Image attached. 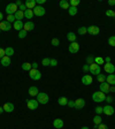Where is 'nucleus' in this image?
I'll return each mask as SVG.
<instances>
[{"instance_id": "obj_35", "label": "nucleus", "mask_w": 115, "mask_h": 129, "mask_svg": "<svg viewBox=\"0 0 115 129\" xmlns=\"http://www.w3.org/2000/svg\"><path fill=\"white\" fill-rule=\"evenodd\" d=\"M77 32H78V35H85V34H88V28L86 27H81V28H78Z\"/></svg>"}, {"instance_id": "obj_30", "label": "nucleus", "mask_w": 115, "mask_h": 129, "mask_svg": "<svg viewBox=\"0 0 115 129\" xmlns=\"http://www.w3.org/2000/svg\"><path fill=\"white\" fill-rule=\"evenodd\" d=\"M77 12H78L77 7H71V6H70L69 9H68V13H69L70 16H75L76 14H77Z\"/></svg>"}, {"instance_id": "obj_25", "label": "nucleus", "mask_w": 115, "mask_h": 129, "mask_svg": "<svg viewBox=\"0 0 115 129\" xmlns=\"http://www.w3.org/2000/svg\"><path fill=\"white\" fill-rule=\"evenodd\" d=\"M14 16H15V20H16V21H22V19L24 17V12H21L19 9V11L14 14Z\"/></svg>"}, {"instance_id": "obj_17", "label": "nucleus", "mask_w": 115, "mask_h": 129, "mask_svg": "<svg viewBox=\"0 0 115 129\" xmlns=\"http://www.w3.org/2000/svg\"><path fill=\"white\" fill-rule=\"evenodd\" d=\"M24 5H25L27 9H33L37 6V3H36V0H27Z\"/></svg>"}, {"instance_id": "obj_40", "label": "nucleus", "mask_w": 115, "mask_h": 129, "mask_svg": "<svg viewBox=\"0 0 115 129\" xmlns=\"http://www.w3.org/2000/svg\"><path fill=\"white\" fill-rule=\"evenodd\" d=\"M80 3H81L80 0H71L69 3V5L71 6V7H77V6L80 5Z\"/></svg>"}, {"instance_id": "obj_45", "label": "nucleus", "mask_w": 115, "mask_h": 129, "mask_svg": "<svg viewBox=\"0 0 115 129\" xmlns=\"http://www.w3.org/2000/svg\"><path fill=\"white\" fill-rule=\"evenodd\" d=\"M105 102L107 103L108 105H110V103H113V97L112 96H106V99H105Z\"/></svg>"}, {"instance_id": "obj_1", "label": "nucleus", "mask_w": 115, "mask_h": 129, "mask_svg": "<svg viewBox=\"0 0 115 129\" xmlns=\"http://www.w3.org/2000/svg\"><path fill=\"white\" fill-rule=\"evenodd\" d=\"M92 99H93V102H96V103L105 102V99H106V94L101 91H96V92H93V94H92Z\"/></svg>"}, {"instance_id": "obj_37", "label": "nucleus", "mask_w": 115, "mask_h": 129, "mask_svg": "<svg viewBox=\"0 0 115 129\" xmlns=\"http://www.w3.org/2000/svg\"><path fill=\"white\" fill-rule=\"evenodd\" d=\"M94 111H96L97 115H100L101 113H104V107H101V106H97V107L94 108Z\"/></svg>"}, {"instance_id": "obj_18", "label": "nucleus", "mask_w": 115, "mask_h": 129, "mask_svg": "<svg viewBox=\"0 0 115 129\" xmlns=\"http://www.w3.org/2000/svg\"><path fill=\"white\" fill-rule=\"evenodd\" d=\"M3 107H4V111H5V112H7V113H12L14 111V108H15V107H14V105L12 104V103H6Z\"/></svg>"}, {"instance_id": "obj_46", "label": "nucleus", "mask_w": 115, "mask_h": 129, "mask_svg": "<svg viewBox=\"0 0 115 129\" xmlns=\"http://www.w3.org/2000/svg\"><path fill=\"white\" fill-rule=\"evenodd\" d=\"M82 69H83V72L84 73H88V72H90V64H84L83 66V68H82Z\"/></svg>"}, {"instance_id": "obj_15", "label": "nucleus", "mask_w": 115, "mask_h": 129, "mask_svg": "<svg viewBox=\"0 0 115 129\" xmlns=\"http://www.w3.org/2000/svg\"><path fill=\"white\" fill-rule=\"evenodd\" d=\"M92 81H93V78H92L91 75H84L83 77H82V83H83L84 85H90V84L92 83Z\"/></svg>"}, {"instance_id": "obj_47", "label": "nucleus", "mask_w": 115, "mask_h": 129, "mask_svg": "<svg viewBox=\"0 0 115 129\" xmlns=\"http://www.w3.org/2000/svg\"><path fill=\"white\" fill-rule=\"evenodd\" d=\"M56 64H58V60H56V59H51L50 66H52V67H55Z\"/></svg>"}, {"instance_id": "obj_8", "label": "nucleus", "mask_w": 115, "mask_h": 129, "mask_svg": "<svg viewBox=\"0 0 115 129\" xmlns=\"http://www.w3.org/2000/svg\"><path fill=\"white\" fill-rule=\"evenodd\" d=\"M84 106H85V100H84L83 98H78V99L75 100L74 107H75L76 110H82V108H84Z\"/></svg>"}, {"instance_id": "obj_23", "label": "nucleus", "mask_w": 115, "mask_h": 129, "mask_svg": "<svg viewBox=\"0 0 115 129\" xmlns=\"http://www.w3.org/2000/svg\"><path fill=\"white\" fill-rule=\"evenodd\" d=\"M38 93H39V90L37 86H30L29 88V94L31 97H37Z\"/></svg>"}, {"instance_id": "obj_19", "label": "nucleus", "mask_w": 115, "mask_h": 129, "mask_svg": "<svg viewBox=\"0 0 115 129\" xmlns=\"http://www.w3.org/2000/svg\"><path fill=\"white\" fill-rule=\"evenodd\" d=\"M0 62H1V64H3L4 67H8L9 64H11V56H7V55H5L3 58V59H0Z\"/></svg>"}, {"instance_id": "obj_12", "label": "nucleus", "mask_w": 115, "mask_h": 129, "mask_svg": "<svg viewBox=\"0 0 115 129\" xmlns=\"http://www.w3.org/2000/svg\"><path fill=\"white\" fill-rule=\"evenodd\" d=\"M68 50H69L70 53H77V52L80 51V44H78L77 42H75V43H71L69 45V47H68Z\"/></svg>"}, {"instance_id": "obj_7", "label": "nucleus", "mask_w": 115, "mask_h": 129, "mask_svg": "<svg viewBox=\"0 0 115 129\" xmlns=\"http://www.w3.org/2000/svg\"><path fill=\"white\" fill-rule=\"evenodd\" d=\"M38 105H39V103H38L37 100H35V99H31V100L28 99L27 100V106H28V108H29V110H31V111L37 110Z\"/></svg>"}, {"instance_id": "obj_16", "label": "nucleus", "mask_w": 115, "mask_h": 129, "mask_svg": "<svg viewBox=\"0 0 115 129\" xmlns=\"http://www.w3.org/2000/svg\"><path fill=\"white\" fill-rule=\"evenodd\" d=\"M35 29V24H33V22L31 21H28L24 23V27H23V30H25V31H31V30Z\"/></svg>"}, {"instance_id": "obj_10", "label": "nucleus", "mask_w": 115, "mask_h": 129, "mask_svg": "<svg viewBox=\"0 0 115 129\" xmlns=\"http://www.w3.org/2000/svg\"><path fill=\"white\" fill-rule=\"evenodd\" d=\"M11 29H12V23H9L8 21L0 22V30H3V31H9Z\"/></svg>"}, {"instance_id": "obj_39", "label": "nucleus", "mask_w": 115, "mask_h": 129, "mask_svg": "<svg viewBox=\"0 0 115 129\" xmlns=\"http://www.w3.org/2000/svg\"><path fill=\"white\" fill-rule=\"evenodd\" d=\"M108 44H109L110 46H113V47H114V46H115V36H112V37L108 38Z\"/></svg>"}, {"instance_id": "obj_53", "label": "nucleus", "mask_w": 115, "mask_h": 129, "mask_svg": "<svg viewBox=\"0 0 115 129\" xmlns=\"http://www.w3.org/2000/svg\"><path fill=\"white\" fill-rule=\"evenodd\" d=\"M36 3L40 6V5H43V4H45V0H36Z\"/></svg>"}, {"instance_id": "obj_28", "label": "nucleus", "mask_w": 115, "mask_h": 129, "mask_svg": "<svg viewBox=\"0 0 115 129\" xmlns=\"http://www.w3.org/2000/svg\"><path fill=\"white\" fill-rule=\"evenodd\" d=\"M67 39L69 40V42H71V43H75L76 42V35L74 34V32H68L67 34Z\"/></svg>"}, {"instance_id": "obj_49", "label": "nucleus", "mask_w": 115, "mask_h": 129, "mask_svg": "<svg viewBox=\"0 0 115 129\" xmlns=\"http://www.w3.org/2000/svg\"><path fill=\"white\" fill-rule=\"evenodd\" d=\"M97 129H108V126H106V124H104V123H100L99 126L97 127Z\"/></svg>"}, {"instance_id": "obj_31", "label": "nucleus", "mask_w": 115, "mask_h": 129, "mask_svg": "<svg viewBox=\"0 0 115 129\" xmlns=\"http://www.w3.org/2000/svg\"><path fill=\"white\" fill-rule=\"evenodd\" d=\"M33 15H35V14H33L32 9H27V11L24 12V17H25V19H32Z\"/></svg>"}, {"instance_id": "obj_41", "label": "nucleus", "mask_w": 115, "mask_h": 129, "mask_svg": "<svg viewBox=\"0 0 115 129\" xmlns=\"http://www.w3.org/2000/svg\"><path fill=\"white\" fill-rule=\"evenodd\" d=\"M50 62H51V59H48V58H44L43 61H42V64L43 66H50Z\"/></svg>"}, {"instance_id": "obj_5", "label": "nucleus", "mask_w": 115, "mask_h": 129, "mask_svg": "<svg viewBox=\"0 0 115 129\" xmlns=\"http://www.w3.org/2000/svg\"><path fill=\"white\" fill-rule=\"evenodd\" d=\"M100 70H101V68H100L99 64H97L96 62H93L92 64H90V73L91 74H93V75H99L100 74Z\"/></svg>"}, {"instance_id": "obj_54", "label": "nucleus", "mask_w": 115, "mask_h": 129, "mask_svg": "<svg viewBox=\"0 0 115 129\" xmlns=\"http://www.w3.org/2000/svg\"><path fill=\"white\" fill-rule=\"evenodd\" d=\"M32 64V68H33V69H38V63L37 62H33V63H31Z\"/></svg>"}, {"instance_id": "obj_50", "label": "nucleus", "mask_w": 115, "mask_h": 129, "mask_svg": "<svg viewBox=\"0 0 115 129\" xmlns=\"http://www.w3.org/2000/svg\"><path fill=\"white\" fill-rule=\"evenodd\" d=\"M74 105H75V100H68L67 106H69V107H74Z\"/></svg>"}, {"instance_id": "obj_52", "label": "nucleus", "mask_w": 115, "mask_h": 129, "mask_svg": "<svg viewBox=\"0 0 115 129\" xmlns=\"http://www.w3.org/2000/svg\"><path fill=\"white\" fill-rule=\"evenodd\" d=\"M105 62H106V63H109V62H110V60H112V59H110V56H106V58H105Z\"/></svg>"}, {"instance_id": "obj_20", "label": "nucleus", "mask_w": 115, "mask_h": 129, "mask_svg": "<svg viewBox=\"0 0 115 129\" xmlns=\"http://www.w3.org/2000/svg\"><path fill=\"white\" fill-rule=\"evenodd\" d=\"M13 27L15 30H17V31H21V30H23V27H24V23L22 21H15L13 23Z\"/></svg>"}, {"instance_id": "obj_34", "label": "nucleus", "mask_w": 115, "mask_h": 129, "mask_svg": "<svg viewBox=\"0 0 115 129\" xmlns=\"http://www.w3.org/2000/svg\"><path fill=\"white\" fill-rule=\"evenodd\" d=\"M106 77L107 76L104 75V74H99V75H97V81L100 83H104V82H106Z\"/></svg>"}, {"instance_id": "obj_57", "label": "nucleus", "mask_w": 115, "mask_h": 129, "mask_svg": "<svg viewBox=\"0 0 115 129\" xmlns=\"http://www.w3.org/2000/svg\"><path fill=\"white\" fill-rule=\"evenodd\" d=\"M16 6H17V7H20V6H21L22 5V3H21V1H20V0H17V1H16Z\"/></svg>"}, {"instance_id": "obj_6", "label": "nucleus", "mask_w": 115, "mask_h": 129, "mask_svg": "<svg viewBox=\"0 0 115 129\" xmlns=\"http://www.w3.org/2000/svg\"><path fill=\"white\" fill-rule=\"evenodd\" d=\"M32 12H33V14H35V15H37V16L45 15V8H44L43 6H39V5L36 6V7L32 9Z\"/></svg>"}, {"instance_id": "obj_59", "label": "nucleus", "mask_w": 115, "mask_h": 129, "mask_svg": "<svg viewBox=\"0 0 115 129\" xmlns=\"http://www.w3.org/2000/svg\"><path fill=\"white\" fill-rule=\"evenodd\" d=\"M3 112H5V111H4V107H1V106H0V114H1Z\"/></svg>"}, {"instance_id": "obj_9", "label": "nucleus", "mask_w": 115, "mask_h": 129, "mask_svg": "<svg viewBox=\"0 0 115 129\" xmlns=\"http://www.w3.org/2000/svg\"><path fill=\"white\" fill-rule=\"evenodd\" d=\"M104 70L107 73V74H114V72H115V66L112 63V62H109V63H105Z\"/></svg>"}, {"instance_id": "obj_27", "label": "nucleus", "mask_w": 115, "mask_h": 129, "mask_svg": "<svg viewBox=\"0 0 115 129\" xmlns=\"http://www.w3.org/2000/svg\"><path fill=\"white\" fill-rule=\"evenodd\" d=\"M59 5L62 9H69V7H70L69 3H68L67 0H61V1L59 3Z\"/></svg>"}, {"instance_id": "obj_42", "label": "nucleus", "mask_w": 115, "mask_h": 129, "mask_svg": "<svg viewBox=\"0 0 115 129\" xmlns=\"http://www.w3.org/2000/svg\"><path fill=\"white\" fill-rule=\"evenodd\" d=\"M27 34H28V32L25 31V30H21V31H19V37L21 38V39H22V38H25V37H27Z\"/></svg>"}, {"instance_id": "obj_48", "label": "nucleus", "mask_w": 115, "mask_h": 129, "mask_svg": "<svg viewBox=\"0 0 115 129\" xmlns=\"http://www.w3.org/2000/svg\"><path fill=\"white\" fill-rule=\"evenodd\" d=\"M5 55H6V53H5V48L0 47V59H3V58H4Z\"/></svg>"}, {"instance_id": "obj_21", "label": "nucleus", "mask_w": 115, "mask_h": 129, "mask_svg": "<svg viewBox=\"0 0 115 129\" xmlns=\"http://www.w3.org/2000/svg\"><path fill=\"white\" fill-rule=\"evenodd\" d=\"M53 127L56 129H61L62 127H63V121H62L61 119H55V120L53 121Z\"/></svg>"}, {"instance_id": "obj_2", "label": "nucleus", "mask_w": 115, "mask_h": 129, "mask_svg": "<svg viewBox=\"0 0 115 129\" xmlns=\"http://www.w3.org/2000/svg\"><path fill=\"white\" fill-rule=\"evenodd\" d=\"M37 102L42 105H46L50 102V97H48V94L45 93V92H39V93L37 94Z\"/></svg>"}, {"instance_id": "obj_55", "label": "nucleus", "mask_w": 115, "mask_h": 129, "mask_svg": "<svg viewBox=\"0 0 115 129\" xmlns=\"http://www.w3.org/2000/svg\"><path fill=\"white\" fill-rule=\"evenodd\" d=\"M108 5H109V6H114L115 5V0H108Z\"/></svg>"}, {"instance_id": "obj_44", "label": "nucleus", "mask_w": 115, "mask_h": 129, "mask_svg": "<svg viewBox=\"0 0 115 129\" xmlns=\"http://www.w3.org/2000/svg\"><path fill=\"white\" fill-rule=\"evenodd\" d=\"M52 45L53 46H59L60 45V40L58 38H53L52 39Z\"/></svg>"}, {"instance_id": "obj_24", "label": "nucleus", "mask_w": 115, "mask_h": 129, "mask_svg": "<svg viewBox=\"0 0 115 129\" xmlns=\"http://www.w3.org/2000/svg\"><path fill=\"white\" fill-rule=\"evenodd\" d=\"M101 121H102V119H101V116H100V115H96V116H94V118H93V124H94V128L97 129V127L99 126L100 123H102Z\"/></svg>"}, {"instance_id": "obj_32", "label": "nucleus", "mask_w": 115, "mask_h": 129, "mask_svg": "<svg viewBox=\"0 0 115 129\" xmlns=\"http://www.w3.org/2000/svg\"><path fill=\"white\" fill-rule=\"evenodd\" d=\"M5 53H6V55H7V56L13 55V54H14V48L11 47V46H8V47L5 48Z\"/></svg>"}, {"instance_id": "obj_61", "label": "nucleus", "mask_w": 115, "mask_h": 129, "mask_svg": "<svg viewBox=\"0 0 115 129\" xmlns=\"http://www.w3.org/2000/svg\"><path fill=\"white\" fill-rule=\"evenodd\" d=\"M0 32H1V30H0Z\"/></svg>"}, {"instance_id": "obj_58", "label": "nucleus", "mask_w": 115, "mask_h": 129, "mask_svg": "<svg viewBox=\"0 0 115 129\" xmlns=\"http://www.w3.org/2000/svg\"><path fill=\"white\" fill-rule=\"evenodd\" d=\"M4 15H3V13H1V12H0V22H3L4 21Z\"/></svg>"}, {"instance_id": "obj_26", "label": "nucleus", "mask_w": 115, "mask_h": 129, "mask_svg": "<svg viewBox=\"0 0 115 129\" xmlns=\"http://www.w3.org/2000/svg\"><path fill=\"white\" fill-rule=\"evenodd\" d=\"M58 104H59L60 106H67V104H68L67 97H60L59 99H58Z\"/></svg>"}, {"instance_id": "obj_36", "label": "nucleus", "mask_w": 115, "mask_h": 129, "mask_svg": "<svg viewBox=\"0 0 115 129\" xmlns=\"http://www.w3.org/2000/svg\"><path fill=\"white\" fill-rule=\"evenodd\" d=\"M94 62V56L93 55H89L86 58V64H92Z\"/></svg>"}, {"instance_id": "obj_60", "label": "nucleus", "mask_w": 115, "mask_h": 129, "mask_svg": "<svg viewBox=\"0 0 115 129\" xmlns=\"http://www.w3.org/2000/svg\"><path fill=\"white\" fill-rule=\"evenodd\" d=\"M81 129H89V128H88V127H82Z\"/></svg>"}, {"instance_id": "obj_56", "label": "nucleus", "mask_w": 115, "mask_h": 129, "mask_svg": "<svg viewBox=\"0 0 115 129\" xmlns=\"http://www.w3.org/2000/svg\"><path fill=\"white\" fill-rule=\"evenodd\" d=\"M109 92H115V85H110V89H109Z\"/></svg>"}, {"instance_id": "obj_22", "label": "nucleus", "mask_w": 115, "mask_h": 129, "mask_svg": "<svg viewBox=\"0 0 115 129\" xmlns=\"http://www.w3.org/2000/svg\"><path fill=\"white\" fill-rule=\"evenodd\" d=\"M106 82L109 85H115V74H108V76L106 77Z\"/></svg>"}, {"instance_id": "obj_4", "label": "nucleus", "mask_w": 115, "mask_h": 129, "mask_svg": "<svg viewBox=\"0 0 115 129\" xmlns=\"http://www.w3.org/2000/svg\"><path fill=\"white\" fill-rule=\"evenodd\" d=\"M29 76H30V78H31V80L38 81V80H40V78H42V73H40L39 69H33V68H32V69L29 72Z\"/></svg>"}, {"instance_id": "obj_3", "label": "nucleus", "mask_w": 115, "mask_h": 129, "mask_svg": "<svg viewBox=\"0 0 115 129\" xmlns=\"http://www.w3.org/2000/svg\"><path fill=\"white\" fill-rule=\"evenodd\" d=\"M17 11H19V7L16 6L15 3L8 4V5L6 6V13H7L8 15H14Z\"/></svg>"}, {"instance_id": "obj_11", "label": "nucleus", "mask_w": 115, "mask_h": 129, "mask_svg": "<svg viewBox=\"0 0 115 129\" xmlns=\"http://www.w3.org/2000/svg\"><path fill=\"white\" fill-rule=\"evenodd\" d=\"M99 32H100V29L97 25H90V27H88V34H90V35L96 36Z\"/></svg>"}, {"instance_id": "obj_51", "label": "nucleus", "mask_w": 115, "mask_h": 129, "mask_svg": "<svg viewBox=\"0 0 115 129\" xmlns=\"http://www.w3.org/2000/svg\"><path fill=\"white\" fill-rule=\"evenodd\" d=\"M19 9L21 12H25V11H27V7H25V5H24V4H22V5L19 7Z\"/></svg>"}, {"instance_id": "obj_62", "label": "nucleus", "mask_w": 115, "mask_h": 129, "mask_svg": "<svg viewBox=\"0 0 115 129\" xmlns=\"http://www.w3.org/2000/svg\"><path fill=\"white\" fill-rule=\"evenodd\" d=\"M93 129H96V128H93Z\"/></svg>"}, {"instance_id": "obj_29", "label": "nucleus", "mask_w": 115, "mask_h": 129, "mask_svg": "<svg viewBox=\"0 0 115 129\" xmlns=\"http://www.w3.org/2000/svg\"><path fill=\"white\" fill-rule=\"evenodd\" d=\"M22 69L25 70V72H30L32 69V64L29 62H24V63H22Z\"/></svg>"}, {"instance_id": "obj_33", "label": "nucleus", "mask_w": 115, "mask_h": 129, "mask_svg": "<svg viewBox=\"0 0 115 129\" xmlns=\"http://www.w3.org/2000/svg\"><path fill=\"white\" fill-rule=\"evenodd\" d=\"M94 62H96L97 64H105V60L104 58H101V56H94Z\"/></svg>"}, {"instance_id": "obj_14", "label": "nucleus", "mask_w": 115, "mask_h": 129, "mask_svg": "<svg viewBox=\"0 0 115 129\" xmlns=\"http://www.w3.org/2000/svg\"><path fill=\"white\" fill-rule=\"evenodd\" d=\"M109 89H110V85L107 83V82H104V83H100V90L99 91L104 92L105 94L109 92Z\"/></svg>"}, {"instance_id": "obj_38", "label": "nucleus", "mask_w": 115, "mask_h": 129, "mask_svg": "<svg viewBox=\"0 0 115 129\" xmlns=\"http://www.w3.org/2000/svg\"><path fill=\"white\" fill-rule=\"evenodd\" d=\"M106 16H108V17H115V12L113 9H108V11H106Z\"/></svg>"}, {"instance_id": "obj_43", "label": "nucleus", "mask_w": 115, "mask_h": 129, "mask_svg": "<svg viewBox=\"0 0 115 129\" xmlns=\"http://www.w3.org/2000/svg\"><path fill=\"white\" fill-rule=\"evenodd\" d=\"M6 21H8L9 23H14V22L16 21V20H15V16H14V15H8Z\"/></svg>"}, {"instance_id": "obj_13", "label": "nucleus", "mask_w": 115, "mask_h": 129, "mask_svg": "<svg viewBox=\"0 0 115 129\" xmlns=\"http://www.w3.org/2000/svg\"><path fill=\"white\" fill-rule=\"evenodd\" d=\"M115 112L114 107L113 106H110V105H106V106H104V114H106V115H113Z\"/></svg>"}]
</instances>
